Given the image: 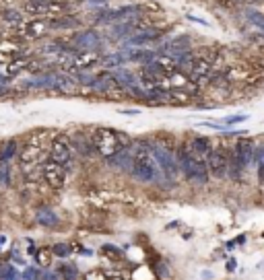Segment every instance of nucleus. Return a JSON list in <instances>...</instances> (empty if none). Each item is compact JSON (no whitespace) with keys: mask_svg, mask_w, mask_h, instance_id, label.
Listing matches in <instances>:
<instances>
[{"mask_svg":"<svg viewBox=\"0 0 264 280\" xmlns=\"http://www.w3.org/2000/svg\"><path fill=\"white\" fill-rule=\"evenodd\" d=\"M176 161L180 167V173L194 186H204L208 182V169H206V163L196 159L194 155H190V150L186 148V144L178 146L176 150Z\"/></svg>","mask_w":264,"mask_h":280,"instance_id":"obj_1","label":"nucleus"},{"mask_svg":"<svg viewBox=\"0 0 264 280\" xmlns=\"http://www.w3.org/2000/svg\"><path fill=\"white\" fill-rule=\"evenodd\" d=\"M91 136V144H93V152L99 159H110L112 155H116L120 150L118 138H116V128L110 126H95L89 130Z\"/></svg>","mask_w":264,"mask_h":280,"instance_id":"obj_2","label":"nucleus"},{"mask_svg":"<svg viewBox=\"0 0 264 280\" xmlns=\"http://www.w3.org/2000/svg\"><path fill=\"white\" fill-rule=\"evenodd\" d=\"M15 35L21 39V41H37V39H43L50 35V25H47V19H39V17H29V19H23L17 27H15Z\"/></svg>","mask_w":264,"mask_h":280,"instance_id":"obj_3","label":"nucleus"},{"mask_svg":"<svg viewBox=\"0 0 264 280\" xmlns=\"http://www.w3.org/2000/svg\"><path fill=\"white\" fill-rule=\"evenodd\" d=\"M47 157L52 161H56L60 165H70L75 152H73V146H70V140H68V134L66 132H56L50 140V146H47Z\"/></svg>","mask_w":264,"mask_h":280,"instance_id":"obj_4","label":"nucleus"},{"mask_svg":"<svg viewBox=\"0 0 264 280\" xmlns=\"http://www.w3.org/2000/svg\"><path fill=\"white\" fill-rule=\"evenodd\" d=\"M41 182L50 190H62L66 186V169H64V165L52 161L47 157L41 163Z\"/></svg>","mask_w":264,"mask_h":280,"instance_id":"obj_5","label":"nucleus"},{"mask_svg":"<svg viewBox=\"0 0 264 280\" xmlns=\"http://www.w3.org/2000/svg\"><path fill=\"white\" fill-rule=\"evenodd\" d=\"M204 163H206L208 175H213L217 180H223L227 175V167H229V148H225L223 144L221 146H213V150L208 152Z\"/></svg>","mask_w":264,"mask_h":280,"instance_id":"obj_6","label":"nucleus"},{"mask_svg":"<svg viewBox=\"0 0 264 280\" xmlns=\"http://www.w3.org/2000/svg\"><path fill=\"white\" fill-rule=\"evenodd\" d=\"M70 45L73 49L79 54V52H89V49H101L103 45V37L97 29H83V31H77L73 37H70Z\"/></svg>","mask_w":264,"mask_h":280,"instance_id":"obj_7","label":"nucleus"},{"mask_svg":"<svg viewBox=\"0 0 264 280\" xmlns=\"http://www.w3.org/2000/svg\"><path fill=\"white\" fill-rule=\"evenodd\" d=\"M66 134H68L73 152H75L77 157H81V159H91V157H95L89 130H81V128H79V130H73V132H66Z\"/></svg>","mask_w":264,"mask_h":280,"instance_id":"obj_8","label":"nucleus"},{"mask_svg":"<svg viewBox=\"0 0 264 280\" xmlns=\"http://www.w3.org/2000/svg\"><path fill=\"white\" fill-rule=\"evenodd\" d=\"M45 159H47V148L37 146V144H33V142H25V144L19 148V155H17V165H19V167H27V165H41Z\"/></svg>","mask_w":264,"mask_h":280,"instance_id":"obj_9","label":"nucleus"},{"mask_svg":"<svg viewBox=\"0 0 264 280\" xmlns=\"http://www.w3.org/2000/svg\"><path fill=\"white\" fill-rule=\"evenodd\" d=\"M101 58L103 54L99 49H89V52H79L73 56V70L77 72H87V70H93L97 64H101Z\"/></svg>","mask_w":264,"mask_h":280,"instance_id":"obj_10","label":"nucleus"},{"mask_svg":"<svg viewBox=\"0 0 264 280\" xmlns=\"http://www.w3.org/2000/svg\"><path fill=\"white\" fill-rule=\"evenodd\" d=\"M231 152H233V157L237 159V163L242 165V169H246V167L252 163L254 155H256V144H254L252 138H239V140L235 142V146H233Z\"/></svg>","mask_w":264,"mask_h":280,"instance_id":"obj_11","label":"nucleus"},{"mask_svg":"<svg viewBox=\"0 0 264 280\" xmlns=\"http://www.w3.org/2000/svg\"><path fill=\"white\" fill-rule=\"evenodd\" d=\"M186 148H188L190 155H194L196 159L206 161L208 152L213 150V142H210V138H206V136H194V138H190V142L186 144Z\"/></svg>","mask_w":264,"mask_h":280,"instance_id":"obj_12","label":"nucleus"},{"mask_svg":"<svg viewBox=\"0 0 264 280\" xmlns=\"http://www.w3.org/2000/svg\"><path fill=\"white\" fill-rule=\"evenodd\" d=\"M112 169H118V171H128L130 173V165H132V146L130 148H120L116 155H112L110 159H105Z\"/></svg>","mask_w":264,"mask_h":280,"instance_id":"obj_13","label":"nucleus"},{"mask_svg":"<svg viewBox=\"0 0 264 280\" xmlns=\"http://www.w3.org/2000/svg\"><path fill=\"white\" fill-rule=\"evenodd\" d=\"M79 81L73 74L66 72H56V83H54V91L62 93V95H75L79 91Z\"/></svg>","mask_w":264,"mask_h":280,"instance_id":"obj_14","label":"nucleus"},{"mask_svg":"<svg viewBox=\"0 0 264 280\" xmlns=\"http://www.w3.org/2000/svg\"><path fill=\"white\" fill-rule=\"evenodd\" d=\"M47 25H50V31H73V29H79L81 27V21L75 17V15H62V17H54V19H47Z\"/></svg>","mask_w":264,"mask_h":280,"instance_id":"obj_15","label":"nucleus"},{"mask_svg":"<svg viewBox=\"0 0 264 280\" xmlns=\"http://www.w3.org/2000/svg\"><path fill=\"white\" fill-rule=\"evenodd\" d=\"M163 37V29H149V31H142V33H134L128 37V43L130 45H149V43H157L161 41Z\"/></svg>","mask_w":264,"mask_h":280,"instance_id":"obj_16","label":"nucleus"},{"mask_svg":"<svg viewBox=\"0 0 264 280\" xmlns=\"http://www.w3.org/2000/svg\"><path fill=\"white\" fill-rule=\"evenodd\" d=\"M47 5H50V0H27V3H23L21 9L27 17L47 19Z\"/></svg>","mask_w":264,"mask_h":280,"instance_id":"obj_17","label":"nucleus"},{"mask_svg":"<svg viewBox=\"0 0 264 280\" xmlns=\"http://www.w3.org/2000/svg\"><path fill=\"white\" fill-rule=\"evenodd\" d=\"M35 222L41 225L43 229H56L60 225V216H56V212L50 208H39L35 212Z\"/></svg>","mask_w":264,"mask_h":280,"instance_id":"obj_18","label":"nucleus"},{"mask_svg":"<svg viewBox=\"0 0 264 280\" xmlns=\"http://www.w3.org/2000/svg\"><path fill=\"white\" fill-rule=\"evenodd\" d=\"M19 140L17 138H9L7 142L0 144V163H11L13 159H17L19 155Z\"/></svg>","mask_w":264,"mask_h":280,"instance_id":"obj_19","label":"nucleus"},{"mask_svg":"<svg viewBox=\"0 0 264 280\" xmlns=\"http://www.w3.org/2000/svg\"><path fill=\"white\" fill-rule=\"evenodd\" d=\"M99 253H101V258H105L110 264H116V262H122V260H124V249H120L118 245H112V243L101 245Z\"/></svg>","mask_w":264,"mask_h":280,"instance_id":"obj_20","label":"nucleus"},{"mask_svg":"<svg viewBox=\"0 0 264 280\" xmlns=\"http://www.w3.org/2000/svg\"><path fill=\"white\" fill-rule=\"evenodd\" d=\"M167 95H170V105H190L194 99V95L184 89H170Z\"/></svg>","mask_w":264,"mask_h":280,"instance_id":"obj_21","label":"nucleus"},{"mask_svg":"<svg viewBox=\"0 0 264 280\" xmlns=\"http://www.w3.org/2000/svg\"><path fill=\"white\" fill-rule=\"evenodd\" d=\"M35 264L39 266V268H50L52 266V260H54V253H52V247H39L37 251H35Z\"/></svg>","mask_w":264,"mask_h":280,"instance_id":"obj_22","label":"nucleus"},{"mask_svg":"<svg viewBox=\"0 0 264 280\" xmlns=\"http://www.w3.org/2000/svg\"><path fill=\"white\" fill-rule=\"evenodd\" d=\"M114 37L116 39H128L134 31H132V21H120V23H114V29H112Z\"/></svg>","mask_w":264,"mask_h":280,"instance_id":"obj_23","label":"nucleus"},{"mask_svg":"<svg viewBox=\"0 0 264 280\" xmlns=\"http://www.w3.org/2000/svg\"><path fill=\"white\" fill-rule=\"evenodd\" d=\"M95 23L97 25H110V23H116V9H99L95 13Z\"/></svg>","mask_w":264,"mask_h":280,"instance_id":"obj_24","label":"nucleus"},{"mask_svg":"<svg viewBox=\"0 0 264 280\" xmlns=\"http://www.w3.org/2000/svg\"><path fill=\"white\" fill-rule=\"evenodd\" d=\"M0 17H3V23L11 25V27H17V25L23 21V17H21V11H17V9H3V13H0Z\"/></svg>","mask_w":264,"mask_h":280,"instance_id":"obj_25","label":"nucleus"},{"mask_svg":"<svg viewBox=\"0 0 264 280\" xmlns=\"http://www.w3.org/2000/svg\"><path fill=\"white\" fill-rule=\"evenodd\" d=\"M77 276H79V270H77L75 264H64V266H60V278H62V280H77Z\"/></svg>","mask_w":264,"mask_h":280,"instance_id":"obj_26","label":"nucleus"},{"mask_svg":"<svg viewBox=\"0 0 264 280\" xmlns=\"http://www.w3.org/2000/svg\"><path fill=\"white\" fill-rule=\"evenodd\" d=\"M83 280H108V272L103 268H91L83 274Z\"/></svg>","mask_w":264,"mask_h":280,"instance_id":"obj_27","label":"nucleus"},{"mask_svg":"<svg viewBox=\"0 0 264 280\" xmlns=\"http://www.w3.org/2000/svg\"><path fill=\"white\" fill-rule=\"evenodd\" d=\"M116 138H118L120 148H130V146H134V138H132L128 132H124V130H116Z\"/></svg>","mask_w":264,"mask_h":280,"instance_id":"obj_28","label":"nucleus"},{"mask_svg":"<svg viewBox=\"0 0 264 280\" xmlns=\"http://www.w3.org/2000/svg\"><path fill=\"white\" fill-rule=\"evenodd\" d=\"M70 243H54L52 245V253H54L56 258H66V256H70Z\"/></svg>","mask_w":264,"mask_h":280,"instance_id":"obj_29","label":"nucleus"},{"mask_svg":"<svg viewBox=\"0 0 264 280\" xmlns=\"http://www.w3.org/2000/svg\"><path fill=\"white\" fill-rule=\"evenodd\" d=\"M248 21L264 31V15H260L258 11H248Z\"/></svg>","mask_w":264,"mask_h":280,"instance_id":"obj_30","label":"nucleus"},{"mask_svg":"<svg viewBox=\"0 0 264 280\" xmlns=\"http://www.w3.org/2000/svg\"><path fill=\"white\" fill-rule=\"evenodd\" d=\"M108 280H132V274L128 270H118L116 274H108Z\"/></svg>","mask_w":264,"mask_h":280,"instance_id":"obj_31","label":"nucleus"},{"mask_svg":"<svg viewBox=\"0 0 264 280\" xmlns=\"http://www.w3.org/2000/svg\"><path fill=\"white\" fill-rule=\"evenodd\" d=\"M258 180L264 186V148L258 152Z\"/></svg>","mask_w":264,"mask_h":280,"instance_id":"obj_32","label":"nucleus"},{"mask_svg":"<svg viewBox=\"0 0 264 280\" xmlns=\"http://www.w3.org/2000/svg\"><path fill=\"white\" fill-rule=\"evenodd\" d=\"M246 120V116H233V118H227L225 122L227 124H237V122H244Z\"/></svg>","mask_w":264,"mask_h":280,"instance_id":"obj_33","label":"nucleus"},{"mask_svg":"<svg viewBox=\"0 0 264 280\" xmlns=\"http://www.w3.org/2000/svg\"><path fill=\"white\" fill-rule=\"evenodd\" d=\"M87 3H89L91 7H99V9L105 7V0H87Z\"/></svg>","mask_w":264,"mask_h":280,"instance_id":"obj_34","label":"nucleus"},{"mask_svg":"<svg viewBox=\"0 0 264 280\" xmlns=\"http://www.w3.org/2000/svg\"><path fill=\"white\" fill-rule=\"evenodd\" d=\"M122 114H128V116H132V114H138V109H122Z\"/></svg>","mask_w":264,"mask_h":280,"instance_id":"obj_35","label":"nucleus"},{"mask_svg":"<svg viewBox=\"0 0 264 280\" xmlns=\"http://www.w3.org/2000/svg\"><path fill=\"white\" fill-rule=\"evenodd\" d=\"M239 3H248V5H252V3H260V0H239Z\"/></svg>","mask_w":264,"mask_h":280,"instance_id":"obj_36","label":"nucleus"}]
</instances>
